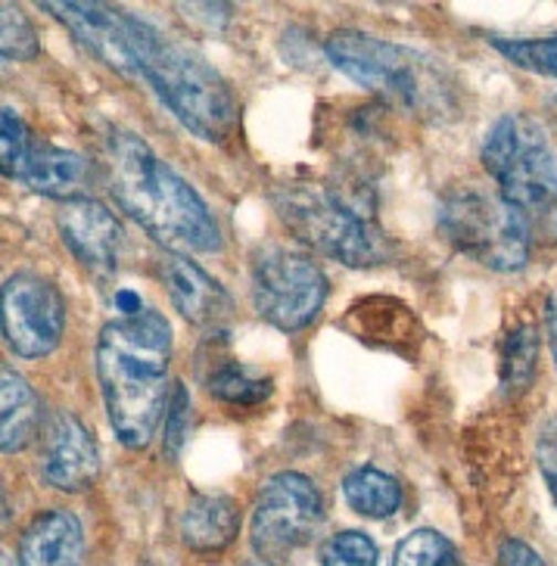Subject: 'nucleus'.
<instances>
[{"mask_svg":"<svg viewBox=\"0 0 557 566\" xmlns=\"http://www.w3.org/2000/svg\"><path fill=\"white\" fill-rule=\"evenodd\" d=\"M66 305L56 290V283L17 271L3 283V339L19 358H44L63 339Z\"/></svg>","mask_w":557,"mask_h":566,"instance_id":"10","label":"nucleus"},{"mask_svg":"<svg viewBox=\"0 0 557 566\" xmlns=\"http://www.w3.org/2000/svg\"><path fill=\"white\" fill-rule=\"evenodd\" d=\"M159 274L175 312L187 317L193 327L216 331L234 315V300L228 296V290L185 252H166L159 262Z\"/></svg>","mask_w":557,"mask_h":566,"instance_id":"13","label":"nucleus"},{"mask_svg":"<svg viewBox=\"0 0 557 566\" xmlns=\"http://www.w3.org/2000/svg\"><path fill=\"white\" fill-rule=\"evenodd\" d=\"M343 499L365 520H387L402 507V485L380 467H355L343 476Z\"/></svg>","mask_w":557,"mask_h":566,"instance_id":"18","label":"nucleus"},{"mask_svg":"<svg viewBox=\"0 0 557 566\" xmlns=\"http://www.w3.org/2000/svg\"><path fill=\"white\" fill-rule=\"evenodd\" d=\"M498 566H548L539 551H533L521 538H507L498 548Z\"/></svg>","mask_w":557,"mask_h":566,"instance_id":"28","label":"nucleus"},{"mask_svg":"<svg viewBox=\"0 0 557 566\" xmlns=\"http://www.w3.org/2000/svg\"><path fill=\"white\" fill-rule=\"evenodd\" d=\"M240 530V507L228 495H193L181 514V538L197 554H221L231 548Z\"/></svg>","mask_w":557,"mask_h":566,"instance_id":"16","label":"nucleus"},{"mask_svg":"<svg viewBox=\"0 0 557 566\" xmlns=\"http://www.w3.org/2000/svg\"><path fill=\"white\" fill-rule=\"evenodd\" d=\"M32 140H29V132L22 125V118L3 106V132H0V159H3V175L10 178H19V171L25 166L29 153H32Z\"/></svg>","mask_w":557,"mask_h":566,"instance_id":"25","label":"nucleus"},{"mask_svg":"<svg viewBox=\"0 0 557 566\" xmlns=\"http://www.w3.org/2000/svg\"><path fill=\"white\" fill-rule=\"evenodd\" d=\"M19 181L29 190L53 200H82L91 197L97 168L82 153L60 150V147H32L25 166L19 171Z\"/></svg>","mask_w":557,"mask_h":566,"instance_id":"14","label":"nucleus"},{"mask_svg":"<svg viewBox=\"0 0 557 566\" xmlns=\"http://www.w3.org/2000/svg\"><path fill=\"white\" fill-rule=\"evenodd\" d=\"M322 523L324 501L318 485L296 470H284L262 485L250 520V538L265 564H277L303 548Z\"/></svg>","mask_w":557,"mask_h":566,"instance_id":"9","label":"nucleus"},{"mask_svg":"<svg viewBox=\"0 0 557 566\" xmlns=\"http://www.w3.org/2000/svg\"><path fill=\"white\" fill-rule=\"evenodd\" d=\"M171 327L153 308L118 315L97 336V380L118 442L147 449L169 408Z\"/></svg>","mask_w":557,"mask_h":566,"instance_id":"1","label":"nucleus"},{"mask_svg":"<svg viewBox=\"0 0 557 566\" xmlns=\"http://www.w3.org/2000/svg\"><path fill=\"white\" fill-rule=\"evenodd\" d=\"M125 75H137L150 84L171 116L197 137L212 144L231 140L240 109L228 78L206 56L135 13H128Z\"/></svg>","mask_w":557,"mask_h":566,"instance_id":"3","label":"nucleus"},{"mask_svg":"<svg viewBox=\"0 0 557 566\" xmlns=\"http://www.w3.org/2000/svg\"><path fill=\"white\" fill-rule=\"evenodd\" d=\"M116 308H118V315H137V312H144L147 305L140 302V296H137L135 290H118Z\"/></svg>","mask_w":557,"mask_h":566,"instance_id":"30","label":"nucleus"},{"mask_svg":"<svg viewBox=\"0 0 557 566\" xmlns=\"http://www.w3.org/2000/svg\"><path fill=\"white\" fill-rule=\"evenodd\" d=\"M545 327H548V343H551V355H555L557 365V286L545 300Z\"/></svg>","mask_w":557,"mask_h":566,"instance_id":"29","label":"nucleus"},{"mask_svg":"<svg viewBox=\"0 0 557 566\" xmlns=\"http://www.w3.org/2000/svg\"><path fill=\"white\" fill-rule=\"evenodd\" d=\"M327 274L293 243H265L250 262V293L259 317L271 327L296 334L308 327L327 302Z\"/></svg>","mask_w":557,"mask_h":566,"instance_id":"8","label":"nucleus"},{"mask_svg":"<svg viewBox=\"0 0 557 566\" xmlns=\"http://www.w3.org/2000/svg\"><path fill=\"white\" fill-rule=\"evenodd\" d=\"M56 231L63 237L66 250L75 262L87 268L97 277H113L118 268V252L125 243V233L109 206L101 200H69L56 212Z\"/></svg>","mask_w":557,"mask_h":566,"instance_id":"12","label":"nucleus"},{"mask_svg":"<svg viewBox=\"0 0 557 566\" xmlns=\"http://www.w3.org/2000/svg\"><path fill=\"white\" fill-rule=\"evenodd\" d=\"M536 355H539V339L533 327H517L507 336L505 346V380L514 389H524L529 377L536 374Z\"/></svg>","mask_w":557,"mask_h":566,"instance_id":"24","label":"nucleus"},{"mask_svg":"<svg viewBox=\"0 0 557 566\" xmlns=\"http://www.w3.org/2000/svg\"><path fill=\"white\" fill-rule=\"evenodd\" d=\"M490 41L514 66L557 78V34L551 38H490Z\"/></svg>","mask_w":557,"mask_h":566,"instance_id":"20","label":"nucleus"},{"mask_svg":"<svg viewBox=\"0 0 557 566\" xmlns=\"http://www.w3.org/2000/svg\"><path fill=\"white\" fill-rule=\"evenodd\" d=\"M274 209L303 247L346 268H371L387 259V237L377 228V202L358 181H287L274 193Z\"/></svg>","mask_w":557,"mask_h":566,"instance_id":"4","label":"nucleus"},{"mask_svg":"<svg viewBox=\"0 0 557 566\" xmlns=\"http://www.w3.org/2000/svg\"><path fill=\"white\" fill-rule=\"evenodd\" d=\"M187 423H190V396H187L185 384H178L171 389L166 420H162V433H166V451H169V458H178V451L185 449Z\"/></svg>","mask_w":557,"mask_h":566,"instance_id":"26","label":"nucleus"},{"mask_svg":"<svg viewBox=\"0 0 557 566\" xmlns=\"http://www.w3.org/2000/svg\"><path fill=\"white\" fill-rule=\"evenodd\" d=\"M85 530L69 511L38 514L19 538V566H82Z\"/></svg>","mask_w":557,"mask_h":566,"instance_id":"15","label":"nucleus"},{"mask_svg":"<svg viewBox=\"0 0 557 566\" xmlns=\"http://www.w3.org/2000/svg\"><path fill=\"white\" fill-rule=\"evenodd\" d=\"M243 566H271V564H265V560H262V564H243Z\"/></svg>","mask_w":557,"mask_h":566,"instance_id":"31","label":"nucleus"},{"mask_svg":"<svg viewBox=\"0 0 557 566\" xmlns=\"http://www.w3.org/2000/svg\"><path fill=\"white\" fill-rule=\"evenodd\" d=\"M41 430V401L34 396V389L17 370L3 367L0 374V449L7 454L22 451L32 436Z\"/></svg>","mask_w":557,"mask_h":566,"instance_id":"17","label":"nucleus"},{"mask_svg":"<svg viewBox=\"0 0 557 566\" xmlns=\"http://www.w3.org/2000/svg\"><path fill=\"white\" fill-rule=\"evenodd\" d=\"M209 396L228 408H255L271 396V380L269 377H255L243 365H237L231 358H224L219 365L212 367L203 377Z\"/></svg>","mask_w":557,"mask_h":566,"instance_id":"19","label":"nucleus"},{"mask_svg":"<svg viewBox=\"0 0 557 566\" xmlns=\"http://www.w3.org/2000/svg\"><path fill=\"white\" fill-rule=\"evenodd\" d=\"M0 41H3V60H32L38 53V32L32 19L19 10L17 3L0 7Z\"/></svg>","mask_w":557,"mask_h":566,"instance_id":"23","label":"nucleus"},{"mask_svg":"<svg viewBox=\"0 0 557 566\" xmlns=\"http://www.w3.org/2000/svg\"><path fill=\"white\" fill-rule=\"evenodd\" d=\"M440 231L458 252L492 271H521L529 262L533 231L495 187L464 184L445 193Z\"/></svg>","mask_w":557,"mask_h":566,"instance_id":"7","label":"nucleus"},{"mask_svg":"<svg viewBox=\"0 0 557 566\" xmlns=\"http://www.w3.org/2000/svg\"><path fill=\"white\" fill-rule=\"evenodd\" d=\"M322 566H377V545L358 530L330 535L318 551Z\"/></svg>","mask_w":557,"mask_h":566,"instance_id":"22","label":"nucleus"},{"mask_svg":"<svg viewBox=\"0 0 557 566\" xmlns=\"http://www.w3.org/2000/svg\"><path fill=\"white\" fill-rule=\"evenodd\" d=\"M41 476L60 492H85L101 473V451L85 423L69 411L51 415L38 446Z\"/></svg>","mask_w":557,"mask_h":566,"instance_id":"11","label":"nucleus"},{"mask_svg":"<svg viewBox=\"0 0 557 566\" xmlns=\"http://www.w3.org/2000/svg\"><path fill=\"white\" fill-rule=\"evenodd\" d=\"M539 467H542V476H545V483H548V492H551V499L557 504V420H551L548 427H545V433L539 439Z\"/></svg>","mask_w":557,"mask_h":566,"instance_id":"27","label":"nucleus"},{"mask_svg":"<svg viewBox=\"0 0 557 566\" xmlns=\"http://www.w3.org/2000/svg\"><path fill=\"white\" fill-rule=\"evenodd\" d=\"M483 166L529 224L533 240H557V156L536 118L502 116L483 140Z\"/></svg>","mask_w":557,"mask_h":566,"instance_id":"6","label":"nucleus"},{"mask_svg":"<svg viewBox=\"0 0 557 566\" xmlns=\"http://www.w3.org/2000/svg\"><path fill=\"white\" fill-rule=\"evenodd\" d=\"M324 56L346 78L406 113L440 116L455 94L449 75L430 56L355 29L330 34L324 41Z\"/></svg>","mask_w":557,"mask_h":566,"instance_id":"5","label":"nucleus"},{"mask_svg":"<svg viewBox=\"0 0 557 566\" xmlns=\"http://www.w3.org/2000/svg\"><path fill=\"white\" fill-rule=\"evenodd\" d=\"M106 178L113 200L166 252H219L221 231L203 197L150 150L135 132L106 137Z\"/></svg>","mask_w":557,"mask_h":566,"instance_id":"2","label":"nucleus"},{"mask_svg":"<svg viewBox=\"0 0 557 566\" xmlns=\"http://www.w3.org/2000/svg\"><path fill=\"white\" fill-rule=\"evenodd\" d=\"M392 566H458L455 545L437 530H414L396 545Z\"/></svg>","mask_w":557,"mask_h":566,"instance_id":"21","label":"nucleus"}]
</instances>
